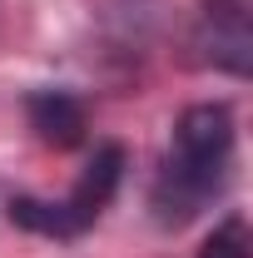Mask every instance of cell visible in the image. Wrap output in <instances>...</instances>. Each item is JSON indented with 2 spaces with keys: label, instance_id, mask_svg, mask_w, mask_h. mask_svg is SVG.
Wrapping results in <instances>:
<instances>
[{
  "label": "cell",
  "instance_id": "1",
  "mask_svg": "<svg viewBox=\"0 0 253 258\" xmlns=\"http://www.w3.org/2000/svg\"><path fill=\"white\" fill-rule=\"evenodd\" d=\"M228 164H233V109L228 104H189L174 124L164 169L154 179V219L164 228L189 224L194 214L219 199L228 184Z\"/></svg>",
  "mask_w": 253,
  "mask_h": 258
},
{
  "label": "cell",
  "instance_id": "2",
  "mask_svg": "<svg viewBox=\"0 0 253 258\" xmlns=\"http://www.w3.org/2000/svg\"><path fill=\"white\" fill-rule=\"evenodd\" d=\"M119 179H124V149H119V144H99L95 159L85 164V174L75 179V189L65 194V199L50 204V199L20 194V199H10V219L20 228L50 233V238H75V233H85V228L104 214V204L114 199Z\"/></svg>",
  "mask_w": 253,
  "mask_h": 258
},
{
  "label": "cell",
  "instance_id": "3",
  "mask_svg": "<svg viewBox=\"0 0 253 258\" xmlns=\"http://www.w3.org/2000/svg\"><path fill=\"white\" fill-rule=\"evenodd\" d=\"M25 114H30V129L40 134V144H50V149H70L85 139V104L65 90H35L25 99Z\"/></svg>",
  "mask_w": 253,
  "mask_h": 258
},
{
  "label": "cell",
  "instance_id": "4",
  "mask_svg": "<svg viewBox=\"0 0 253 258\" xmlns=\"http://www.w3.org/2000/svg\"><path fill=\"white\" fill-rule=\"evenodd\" d=\"M199 258H248V224L243 219H223L209 243L199 248Z\"/></svg>",
  "mask_w": 253,
  "mask_h": 258
}]
</instances>
